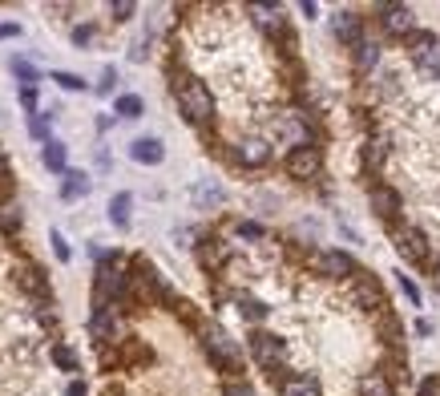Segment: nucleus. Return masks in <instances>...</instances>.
<instances>
[{
  "instance_id": "nucleus-1",
  "label": "nucleus",
  "mask_w": 440,
  "mask_h": 396,
  "mask_svg": "<svg viewBox=\"0 0 440 396\" xmlns=\"http://www.w3.org/2000/svg\"><path fill=\"white\" fill-rule=\"evenodd\" d=\"M174 98H178L186 121H194V126L214 121V98L198 77H178V81H174Z\"/></svg>"
},
{
  "instance_id": "nucleus-2",
  "label": "nucleus",
  "mask_w": 440,
  "mask_h": 396,
  "mask_svg": "<svg viewBox=\"0 0 440 396\" xmlns=\"http://www.w3.org/2000/svg\"><path fill=\"white\" fill-rule=\"evenodd\" d=\"M202 344H206V356H211L222 372H239L243 352H239V344H234L222 328H206V331H202Z\"/></svg>"
},
{
  "instance_id": "nucleus-3",
  "label": "nucleus",
  "mask_w": 440,
  "mask_h": 396,
  "mask_svg": "<svg viewBox=\"0 0 440 396\" xmlns=\"http://www.w3.org/2000/svg\"><path fill=\"white\" fill-rule=\"evenodd\" d=\"M392 239H396V255L404 263H412V267L428 263V239H424V231H416V227H392Z\"/></svg>"
},
{
  "instance_id": "nucleus-4",
  "label": "nucleus",
  "mask_w": 440,
  "mask_h": 396,
  "mask_svg": "<svg viewBox=\"0 0 440 396\" xmlns=\"http://www.w3.org/2000/svg\"><path fill=\"white\" fill-rule=\"evenodd\" d=\"M251 356H255V360H259L262 368L271 372V376H275L279 368H283V356H287V344H283L279 336H271V331H255V336H251Z\"/></svg>"
},
{
  "instance_id": "nucleus-5",
  "label": "nucleus",
  "mask_w": 440,
  "mask_h": 396,
  "mask_svg": "<svg viewBox=\"0 0 440 396\" xmlns=\"http://www.w3.org/2000/svg\"><path fill=\"white\" fill-rule=\"evenodd\" d=\"M315 275H324V279H356V259L347 255V251H319L315 255Z\"/></svg>"
},
{
  "instance_id": "nucleus-6",
  "label": "nucleus",
  "mask_w": 440,
  "mask_h": 396,
  "mask_svg": "<svg viewBox=\"0 0 440 396\" xmlns=\"http://www.w3.org/2000/svg\"><path fill=\"white\" fill-rule=\"evenodd\" d=\"M324 170V154H319V146H295L291 154H287V174L299 182L315 178Z\"/></svg>"
},
{
  "instance_id": "nucleus-7",
  "label": "nucleus",
  "mask_w": 440,
  "mask_h": 396,
  "mask_svg": "<svg viewBox=\"0 0 440 396\" xmlns=\"http://www.w3.org/2000/svg\"><path fill=\"white\" fill-rule=\"evenodd\" d=\"M380 25H384L388 37H408V33H416V13L408 4H384L380 8Z\"/></svg>"
},
{
  "instance_id": "nucleus-8",
  "label": "nucleus",
  "mask_w": 440,
  "mask_h": 396,
  "mask_svg": "<svg viewBox=\"0 0 440 396\" xmlns=\"http://www.w3.org/2000/svg\"><path fill=\"white\" fill-rule=\"evenodd\" d=\"M356 303H359V312H384V308H388L380 283H375L372 275H364V271H356Z\"/></svg>"
},
{
  "instance_id": "nucleus-9",
  "label": "nucleus",
  "mask_w": 440,
  "mask_h": 396,
  "mask_svg": "<svg viewBox=\"0 0 440 396\" xmlns=\"http://www.w3.org/2000/svg\"><path fill=\"white\" fill-rule=\"evenodd\" d=\"M331 33H335V41H343V45H356V41H364V17L352 13V8H343V13L331 17Z\"/></svg>"
},
{
  "instance_id": "nucleus-10",
  "label": "nucleus",
  "mask_w": 440,
  "mask_h": 396,
  "mask_svg": "<svg viewBox=\"0 0 440 396\" xmlns=\"http://www.w3.org/2000/svg\"><path fill=\"white\" fill-rule=\"evenodd\" d=\"M251 17L259 29H267L271 37H283L287 45H291V33H287V25H283V13H279V4H251Z\"/></svg>"
},
{
  "instance_id": "nucleus-11",
  "label": "nucleus",
  "mask_w": 440,
  "mask_h": 396,
  "mask_svg": "<svg viewBox=\"0 0 440 396\" xmlns=\"http://www.w3.org/2000/svg\"><path fill=\"white\" fill-rule=\"evenodd\" d=\"M372 211H375V218H384L388 227H396V211H400V194L392 190V186H372Z\"/></svg>"
},
{
  "instance_id": "nucleus-12",
  "label": "nucleus",
  "mask_w": 440,
  "mask_h": 396,
  "mask_svg": "<svg viewBox=\"0 0 440 396\" xmlns=\"http://www.w3.org/2000/svg\"><path fill=\"white\" fill-rule=\"evenodd\" d=\"M279 396H324V388H319V380L311 372H291L279 384Z\"/></svg>"
},
{
  "instance_id": "nucleus-13",
  "label": "nucleus",
  "mask_w": 440,
  "mask_h": 396,
  "mask_svg": "<svg viewBox=\"0 0 440 396\" xmlns=\"http://www.w3.org/2000/svg\"><path fill=\"white\" fill-rule=\"evenodd\" d=\"M234 158L243 166H267L271 162V146H267L262 138H243V142L234 146Z\"/></svg>"
},
{
  "instance_id": "nucleus-14",
  "label": "nucleus",
  "mask_w": 440,
  "mask_h": 396,
  "mask_svg": "<svg viewBox=\"0 0 440 396\" xmlns=\"http://www.w3.org/2000/svg\"><path fill=\"white\" fill-rule=\"evenodd\" d=\"M89 331H93V340L98 344H109L117 336V319H114V308H93V319H89Z\"/></svg>"
},
{
  "instance_id": "nucleus-15",
  "label": "nucleus",
  "mask_w": 440,
  "mask_h": 396,
  "mask_svg": "<svg viewBox=\"0 0 440 396\" xmlns=\"http://www.w3.org/2000/svg\"><path fill=\"white\" fill-rule=\"evenodd\" d=\"M130 158L133 162H142V166H158L166 158V146L158 142V138H138L130 146Z\"/></svg>"
},
{
  "instance_id": "nucleus-16",
  "label": "nucleus",
  "mask_w": 440,
  "mask_h": 396,
  "mask_svg": "<svg viewBox=\"0 0 440 396\" xmlns=\"http://www.w3.org/2000/svg\"><path fill=\"white\" fill-rule=\"evenodd\" d=\"M89 190H93V182H89L85 170H65V182H61V198H65V202H77V198H85Z\"/></svg>"
},
{
  "instance_id": "nucleus-17",
  "label": "nucleus",
  "mask_w": 440,
  "mask_h": 396,
  "mask_svg": "<svg viewBox=\"0 0 440 396\" xmlns=\"http://www.w3.org/2000/svg\"><path fill=\"white\" fill-rule=\"evenodd\" d=\"M359 396H396V384H392L380 368H372V372L359 376Z\"/></svg>"
},
{
  "instance_id": "nucleus-18",
  "label": "nucleus",
  "mask_w": 440,
  "mask_h": 396,
  "mask_svg": "<svg viewBox=\"0 0 440 396\" xmlns=\"http://www.w3.org/2000/svg\"><path fill=\"white\" fill-rule=\"evenodd\" d=\"M352 61H356L359 73H372V69L380 65V45H375V41H356V45H352Z\"/></svg>"
},
{
  "instance_id": "nucleus-19",
  "label": "nucleus",
  "mask_w": 440,
  "mask_h": 396,
  "mask_svg": "<svg viewBox=\"0 0 440 396\" xmlns=\"http://www.w3.org/2000/svg\"><path fill=\"white\" fill-rule=\"evenodd\" d=\"M412 61H416V69H420L424 77H436L440 81V41L436 45H428V49H424L420 57H412Z\"/></svg>"
},
{
  "instance_id": "nucleus-20",
  "label": "nucleus",
  "mask_w": 440,
  "mask_h": 396,
  "mask_svg": "<svg viewBox=\"0 0 440 396\" xmlns=\"http://www.w3.org/2000/svg\"><path fill=\"white\" fill-rule=\"evenodd\" d=\"M130 206H133V194H114V202H109V218H114V227H130Z\"/></svg>"
},
{
  "instance_id": "nucleus-21",
  "label": "nucleus",
  "mask_w": 440,
  "mask_h": 396,
  "mask_svg": "<svg viewBox=\"0 0 440 396\" xmlns=\"http://www.w3.org/2000/svg\"><path fill=\"white\" fill-rule=\"evenodd\" d=\"M20 287H25V291H33V296H45V291H49L45 271H41V267H25V271H20Z\"/></svg>"
},
{
  "instance_id": "nucleus-22",
  "label": "nucleus",
  "mask_w": 440,
  "mask_h": 396,
  "mask_svg": "<svg viewBox=\"0 0 440 396\" xmlns=\"http://www.w3.org/2000/svg\"><path fill=\"white\" fill-rule=\"evenodd\" d=\"M41 162L49 166V170H61V174H65V146H61V142H45V150H41Z\"/></svg>"
},
{
  "instance_id": "nucleus-23",
  "label": "nucleus",
  "mask_w": 440,
  "mask_h": 396,
  "mask_svg": "<svg viewBox=\"0 0 440 396\" xmlns=\"http://www.w3.org/2000/svg\"><path fill=\"white\" fill-rule=\"evenodd\" d=\"M13 73L20 77V89H36V81H41V73L29 61H20V57H13Z\"/></svg>"
},
{
  "instance_id": "nucleus-24",
  "label": "nucleus",
  "mask_w": 440,
  "mask_h": 396,
  "mask_svg": "<svg viewBox=\"0 0 440 396\" xmlns=\"http://www.w3.org/2000/svg\"><path fill=\"white\" fill-rule=\"evenodd\" d=\"M114 110H117V117H142V110H146V105H142V98H138V93H121Z\"/></svg>"
},
{
  "instance_id": "nucleus-25",
  "label": "nucleus",
  "mask_w": 440,
  "mask_h": 396,
  "mask_svg": "<svg viewBox=\"0 0 440 396\" xmlns=\"http://www.w3.org/2000/svg\"><path fill=\"white\" fill-rule=\"evenodd\" d=\"M428 45H436V33H424V29H416V33H408V57H420Z\"/></svg>"
},
{
  "instance_id": "nucleus-26",
  "label": "nucleus",
  "mask_w": 440,
  "mask_h": 396,
  "mask_svg": "<svg viewBox=\"0 0 440 396\" xmlns=\"http://www.w3.org/2000/svg\"><path fill=\"white\" fill-rule=\"evenodd\" d=\"M227 255H230V251H227V243H218V239H211V243L202 247V263H206V267H218L222 259H227Z\"/></svg>"
},
{
  "instance_id": "nucleus-27",
  "label": "nucleus",
  "mask_w": 440,
  "mask_h": 396,
  "mask_svg": "<svg viewBox=\"0 0 440 396\" xmlns=\"http://www.w3.org/2000/svg\"><path fill=\"white\" fill-rule=\"evenodd\" d=\"M384 154H388V142H384V138H375V142H368V146H364V162H368V166H380V162H384Z\"/></svg>"
},
{
  "instance_id": "nucleus-28",
  "label": "nucleus",
  "mask_w": 440,
  "mask_h": 396,
  "mask_svg": "<svg viewBox=\"0 0 440 396\" xmlns=\"http://www.w3.org/2000/svg\"><path fill=\"white\" fill-rule=\"evenodd\" d=\"M239 312H243L246 319H262V315H267V303H259V299H239Z\"/></svg>"
},
{
  "instance_id": "nucleus-29",
  "label": "nucleus",
  "mask_w": 440,
  "mask_h": 396,
  "mask_svg": "<svg viewBox=\"0 0 440 396\" xmlns=\"http://www.w3.org/2000/svg\"><path fill=\"white\" fill-rule=\"evenodd\" d=\"M53 360H57V368H65V372H77V356L69 348H53Z\"/></svg>"
},
{
  "instance_id": "nucleus-30",
  "label": "nucleus",
  "mask_w": 440,
  "mask_h": 396,
  "mask_svg": "<svg viewBox=\"0 0 440 396\" xmlns=\"http://www.w3.org/2000/svg\"><path fill=\"white\" fill-rule=\"evenodd\" d=\"M222 396H255V388H251V384H246V380H227V388H222Z\"/></svg>"
},
{
  "instance_id": "nucleus-31",
  "label": "nucleus",
  "mask_w": 440,
  "mask_h": 396,
  "mask_svg": "<svg viewBox=\"0 0 440 396\" xmlns=\"http://www.w3.org/2000/svg\"><path fill=\"white\" fill-rule=\"evenodd\" d=\"M29 130H33V138H41V142H49V117L33 114V117H29Z\"/></svg>"
},
{
  "instance_id": "nucleus-32",
  "label": "nucleus",
  "mask_w": 440,
  "mask_h": 396,
  "mask_svg": "<svg viewBox=\"0 0 440 396\" xmlns=\"http://www.w3.org/2000/svg\"><path fill=\"white\" fill-rule=\"evenodd\" d=\"M49 239H53V255H57V259H61V263H69V255H73V251H69L65 235H61V231H53Z\"/></svg>"
},
{
  "instance_id": "nucleus-33",
  "label": "nucleus",
  "mask_w": 440,
  "mask_h": 396,
  "mask_svg": "<svg viewBox=\"0 0 440 396\" xmlns=\"http://www.w3.org/2000/svg\"><path fill=\"white\" fill-rule=\"evenodd\" d=\"M0 227H4V231H17V227H20V211H17V206H4V211H0Z\"/></svg>"
},
{
  "instance_id": "nucleus-34",
  "label": "nucleus",
  "mask_w": 440,
  "mask_h": 396,
  "mask_svg": "<svg viewBox=\"0 0 440 396\" xmlns=\"http://www.w3.org/2000/svg\"><path fill=\"white\" fill-rule=\"evenodd\" d=\"M109 13H114V20H130L138 8H133V0H117V4H109Z\"/></svg>"
},
{
  "instance_id": "nucleus-35",
  "label": "nucleus",
  "mask_w": 440,
  "mask_h": 396,
  "mask_svg": "<svg viewBox=\"0 0 440 396\" xmlns=\"http://www.w3.org/2000/svg\"><path fill=\"white\" fill-rule=\"evenodd\" d=\"M53 81L61 85V89H85V81L77 73H53Z\"/></svg>"
},
{
  "instance_id": "nucleus-36",
  "label": "nucleus",
  "mask_w": 440,
  "mask_h": 396,
  "mask_svg": "<svg viewBox=\"0 0 440 396\" xmlns=\"http://www.w3.org/2000/svg\"><path fill=\"white\" fill-rule=\"evenodd\" d=\"M400 287H404V296H408V303H420V287L408 279V275H400Z\"/></svg>"
},
{
  "instance_id": "nucleus-37",
  "label": "nucleus",
  "mask_w": 440,
  "mask_h": 396,
  "mask_svg": "<svg viewBox=\"0 0 440 396\" xmlns=\"http://www.w3.org/2000/svg\"><path fill=\"white\" fill-rule=\"evenodd\" d=\"M194 198H198V202H218L222 190H218V186H202V190H194Z\"/></svg>"
},
{
  "instance_id": "nucleus-38",
  "label": "nucleus",
  "mask_w": 440,
  "mask_h": 396,
  "mask_svg": "<svg viewBox=\"0 0 440 396\" xmlns=\"http://www.w3.org/2000/svg\"><path fill=\"white\" fill-rule=\"evenodd\" d=\"M239 239H262L259 223H239Z\"/></svg>"
},
{
  "instance_id": "nucleus-39",
  "label": "nucleus",
  "mask_w": 440,
  "mask_h": 396,
  "mask_svg": "<svg viewBox=\"0 0 440 396\" xmlns=\"http://www.w3.org/2000/svg\"><path fill=\"white\" fill-rule=\"evenodd\" d=\"M114 81H117V73H114V69H105V73H101V81H98V93H109Z\"/></svg>"
},
{
  "instance_id": "nucleus-40",
  "label": "nucleus",
  "mask_w": 440,
  "mask_h": 396,
  "mask_svg": "<svg viewBox=\"0 0 440 396\" xmlns=\"http://www.w3.org/2000/svg\"><path fill=\"white\" fill-rule=\"evenodd\" d=\"M73 41H77V45H89V41H93V25H81V29H73Z\"/></svg>"
},
{
  "instance_id": "nucleus-41",
  "label": "nucleus",
  "mask_w": 440,
  "mask_h": 396,
  "mask_svg": "<svg viewBox=\"0 0 440 396\" xmlns=\"http://www.w3.org/2000/svg\"><path fill=\"white\" fill-rule=\"evenodd\" d=\"M20 105H25L29 114H36V89H20Z\"/></svg>"
},
{
  "instance_id": "nucleus-42",
  "label": "nucleus",
  "mask_w": 440,
  "mask_h": 396,
  "mask_svg": "<svg viewBox=\"0 0 440 396\" xmlns=\"http://www.w3.org/2000/svg\"><path fill=\"white\" fill-rule=\"evenodd\" d=\"M416 396H440V380H436V376H432V380H424V384H420V392H416Z\"/></svg>"
},
{
  "instance_id": "nucleus-43",
  "label": "nucleus",
  "mask_w": 440,
  "mask_h": 396,
  "mask_svg": "<svg viewBox=\"0 0 440 396\" xmlns=\"http://www.w3.org/2000/svg\"><path fill=\"white\" fill-rule=\"evenodd\" d=\"M4 37H20V25H13V20H8V25H0V41H4Z\"/></svg>"
},
{
  "instance_id": "nucleus-44",
  "label": "nucleus",
  "mask_w": 440,
  "mask_h": 396,
  "mask_svg": "<svg viewBox=\"0 0 440 396\" xmlns=\"http://www.w3.org/2000/svg\"><path fill=\"white\" fill-rule=\"evenodd\" d=\"M299 13H303V17H315V0H303V4H299Z\"/></svg>"
},
{
  "instance_id": "nucleus-45",
  "label": "nucleus",
  "mask_w": 440,
  "mask_h": 396,
  "mask_svg": "<svg viewBox=\"0 0 440 396\" xmlns=\"http://www.w3.org/2000/svg\"><path fill=\"white\" fill-rule=\"evenodd\" d=\"M65 396H85V384L81 380H73V384H69V392Z\"/></svg>"
},
{
  "instance_id": "nucleus-46",
  "label": "nucleus",
  "mask_w": 440,
  "mask_h": 396,
  "mask_svg": "<svg viewBox=\"0 0 440 396\" xmlns=\"http://www.w3.org/2000/svg\"><path fill=\"white\" fill-rule=\"evenodd\" d=\"M0 178H4V150H0Z\"/></svg>"
},
{
  "instance_id": "nucleus-47",
  "label": "nucleus",
  "mask_w": 440,
  "mask_h": 396,
  "mask_svg": "<svg viewBox=\"0 0 440 396\" xmlns=\"http://www.w3.org/2000/svg\"><path fill=\"white\" fill-rule=\"evenodd\" d=\"M432 279H436V291H440V275H432Z\"/></svg>"
},
{
  "instance_id": "nucleus-48",
  "label": "nucleus",
  "mask_w": 440,
  "mask_h": 396,
  "mask_svg": "<svg viewBox=\"0 0 440 396\" xmlns=\"http://www.w3.org/2000/svg\"><path fill=\"white\" fill-rule=\"evenodd\" d=\"M436 275H440V259H436Z\"/></svg>"
}]
</instances>
